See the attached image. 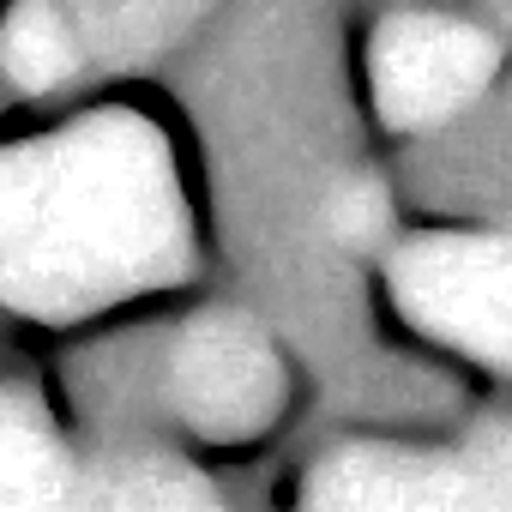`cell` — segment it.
<instances>
[{
    "instance_id": "6da1fadb",
    "label": "cell",
    "mask_w": 512,
    "mask_h": 512,
    "mask_svg": "<svg viewBox=\"0 0 512 512\" xmlns=\"http://www.w3.org/2000/svg\"><path fill=\"white\" fill-rule=\"evenodd\" d=\"M187 266L169 145L139 115H85L0 151V302L79 320Z\"/></svg>"
},
{
    "instance_id": "7a4b0ae2",
    "label": "cell",
    "mask_w": 512,
    "mask_h": 512,
    "mask_svg": "<svg viewBox=\"0 0 512 512\" xmlns=\"http://www.w3.org/2000/svg\"><path fill=\"white\" fill-rule=\"evenodd\" d=\"M302 512H512V434L470 452L344 446L314 464Z\"/></svg>"
},
{
    "instance_id": "3957f363",
    "label": "cell",
    "mask_w": 512,
    "mask_h": 512,
    "mask_svg": "<svg viewBox=\"0 0 512 512\" xmlns=\"http://www.w3.org/2000/svg\"><path fill=\"white\" fill-rule=\"evenodd\" d=\"M392 290L428 338L512 374V229L422 235L398 247Z\"/></svg>"
},
{
    "instance_id": "277c9868",
    "label": "cell",
    "mask_w": 512,
    "mask_h": 512,
    "mask_svg": "<svg viewBox=\"0 0 512 512\" xmlns=\"http://www.w3.org/2000/svg\"><path fill=\"white\" fill-rule=\"evenodd\" d=\"M169 410L205 440H253L284 410V356L241 314H199L163 362Z\"/></svg>"
},
{
    "instance_id": "5b68a950",
    "label": "cell",
    "mask_w": 512,
    "mask_h": 512,
    "mask_svg": "<svg viewBox=\"0 0 512 512\" xmlns=\"http://www.w3.org/2000/svg\"><path fill=\"white\" fill-rule=\"evenodd\" d=\"M494 79V37L452 13H398L374 37V103L392 127H440Z\"/></svg>"
},
{
    "instance_id": "8992f818",
    "label": "cell",
    "mask_w": 512,
    "mask_h": 512,
    "mask_svg": "<svg viewBox=\"0 0 512 512\" xmlns=\"http://www.w3.org/2000/svg\"><path fill=\"white\" fill-rule=\"evenodd\" d=\"M85 464L61 446L43 410L0 386V512H73Z\"/></svg>"
},
{
    "instance_id": "52a82bcc",
    "label": "cell",
    "mask_w": 512,
    "mask_h": 512,
    "mask_svg": "<svg viewBox=\"0 0 512 512\" xmlns=\"http://www.w3.org/2000/svg\"><path fill=\"white\" fill-rule=\"evenodd\" d=\"M73 512H223L199 470L163 452H127L85 464Z\"/></svg>"
},
{
    "instance_id": "ba28073f",
    "label": "cell",
    "mask_w": 512,
    "mask_h": 512,
    "mask_svg": "<svg viewBox=\"0 0 512 512\" xmlns=\"http://www.w3.org/2000/svg\"><path fill=\"white\" fill-rule=\"evenodd\" d=\"M85 31L73 13L55 7H19L0 19V73L19 91H55L85 67Z\"/></svg>"
},
{
    "instance_id": "9c48e42d",
    "label": "cell",
    "mask_w": 512,
    "mask_h": 512,
    "mask_svg": "<svg viewBox=\"0 0 512 512\" xmlns=\"http://www.w3.org/2000/svg\"><path fill=\"white\" fill-rule=\"evenodd\" d=\"M326 223H332V235H338L344 247H368V241H380V235H386V223H392L380 181H368V175L344 181V187L326 199Z\"/></svg>"
}]
</instances>
